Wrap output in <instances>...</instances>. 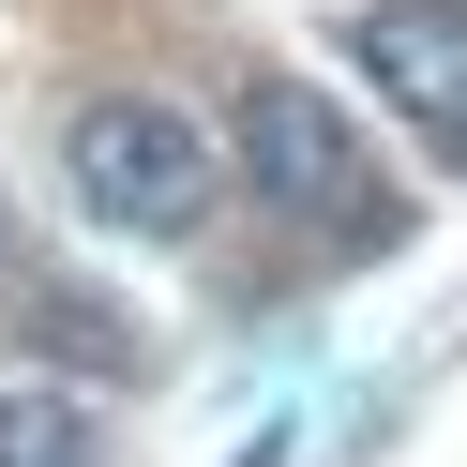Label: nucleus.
Instances as JSON below:
<instances>
[{
    "label": "nucleus",
    "mask_w": 467,
    "mask_h": 467,
    "mask_svg": "<svg viewBox=\"0 0 467 467\" xmlns=\"http://www.w3.org/2000/svg\"><path fill=\"white\" fill-rule=\"evenodd\" d=\"M61 182H76V212H91L106 242H182V226L212 212V136H196L182 106L121 91V106H76L61 121Z\"/></svg>",
    "instance_id": "nucleus-2"
},
{
    "label": "nucleus",
    "mask_w": 467,
    "mask_h": 467,
    "mask_svg": "<svg viewBox=\"0 0 467 467\" xmlns=\"http://www.w3.org/2000/svg\"><path fill=\"white\" fill-rule=\"evenodd\" d=\"M0 467H91V407L76 392H0Z\"/></svg>",
    "instance_id": "nucleus-4"
},
{
    "label": "nucleus",
    "mask_w": 467,
    "mask_h": 467,
    "mask_svg": "<svg viewBox=\"0 0 467 467\" xmlns=\"http://www.w3.org/2000/svg\"><path fill=\"white\" fill-rule=\"evenodd\" d=\"M226 151H242L256 212L302 226V242H332V256H392V242H407V196L377 182V151L347 136V106H332V91H302V76H242Z\"/></svg>",
    "instance_id": "nucleus-1"
},
{
    "label": "nucleus",
    "mask_w": 467,
    "mask_h": 467,
    "mask_svg": "<svg viewBox=\"0 0 467 467\" xmlns=\"http://www.w3.org/2000/svg\"><path fill=\"white\" fill-rule=\"evenodd\" d=\"M347 76H362L437 166H467V0H362V16H347Z\"/></svg>",
    "instance_id": "nucleus-3"
}]
</instances>
